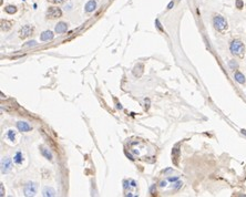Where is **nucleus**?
<instances>
[{"mask_svg": "<svg viewBox=\"0 0 246 197\" xmlns=\"http://www.w3.org/2000/svg\"><path fill=\"white\" fill-rule=\"evenodd\" d=\"M28 44H26V47H30V45H37V43H36V41H29V42H27Z\"/></svg>", "mask_w": 246, "mask_h": 197, "instance_id": "412c9836", "label": "nucleus"}, {"mask_svg": "<svg viewBox=\"0 0 246 197\" xmlns=\"http://www.w3.org/2000/svg\"><path fill=\"white\" fill-rule=\"evenodd\" d=\"M165 185H166V182H162V183H161V186L162 187H164Z\"/></svg>", "mask_w": 246, "mask_h": 197, "instance_id": "bb28decb", "label": "nucleus"}, {"mask_svg": "<svg viewBox=\"0 0 246 197\" xmlns=\"http://www.w3.org/2000/svg\"><path fill=\"white\" fill-rule=\"evenodd\" d=\"M43 196H45V197H48V196H50V197H52V196H56V191L53 189V188H51V187H45V189H43Z\"/></svg>", "mask_w": 246, "mask_h": 197, "instance_id": "9b49d317", "label": "nucleus"}, {"mask_svg": "<svg viewBox=\"0 0 246 197\" xmlns=\"http://www.w3.org/2000/svg\"><path fill=\"white\" fill-rule=\"evenodd\" d=\"M17 127L20 132H28V131H31V130H32V127L29 125L27 122H22V121L18 122Z\"/></svg>", "mask_w": 246, "mask_h": 197, "instance_id": "0eeeda50", "label": "nucleus"}, {"mask_svg": "<svg viewBox=\"0 0 246 197\" xmlns=\"http://www.w3.org/2000/svg\"><path fill=\"white\" fill-rule=\"evenodd\" d=\"M168 181H170V182L178 181V177H170V178H168Z\"/></svg>", "mask_w": 246, "mask_h": 197, "instance_id": "b1692460", "label": "nucleus"}, {"mask_svg": "<svg viewBox=\"0 0 246 197\" xmlns=\"http://www.w3.org/2000/svg\"><path fill=\"white\" fill-rule=\"evenodd\" d=\"M32 31H34V29L31 27L24 26V27H22V29H20V31H19V37L21 39L27 38V37H29V36L32 33Z\"/></svg>", "mask_w": 246, "mask_h": 197, "instance_id": "423d86ee", "label": "nucleus"}, {"mask_svg": "<svg viewBox=\"0 0 246 197\" xmlns=\"http://www.w3.org/2000/svg\"><path fill=\"white\" fill-rule=\"evenodd\" d=\"M37 193V185L34 183H28L24 186V195L26 196H34Z\"/></svg>", "mask_w": 246, "mask_h": 197, "instance_id": "39448f33", "label": "nucleus"}, {"mask_svg": "<svg viewBox=\"0 0 246 197\" xmlns=\"http://www.w3.org/2000/svg\"><path fill=\"white\" fill-rule=\"evenodd\" d=\"M5 11H6L7 13H9V15H13L17 11V8L15 6H8V7L5 8Z\"/></svg>", "mask_w": 246, "mask_h": 197, "instance_id": "4468645a", "label": "nucleus"}, {"mask_svg": "<svg viewBox=\"0 0 246 197\" xmlns=\"http://www.w3.org/2000/svg\"><path fill=\"white\" fill-rule=\"evenodd\" d=\"M229 49H231V52L235 55H238V57H242L244 54V44L242 43V41L240 40H234L231 45H229Z\"/></svg>", "mask_w": 246, "mask_h": 197, "instance_id": "f257e3e1", "label": "nucleus"}, {"mask_svg": "<svg viewBox=\"0 0 246 197\" xmlns=\"http://www.w3.org/2000/svg\"><path fill=\"white\" fill-rule=\"evenodd\" d=\"M41 153H42V155H43L47 159H49V161L52 159V154H51V152L49 149H47V148H45V147H41Z\"/></svg>", "mask_w": 246, "mask_h": 197, "instance_id": "ddd939ff", "label": "nucleus"}, {"mask_svg": "<svg viewBox=\"0 0 246 197\" xmlns=\"http://www.w3.org/2000/svg\"><path fill=\"white\" fill-rule=\"evenodd\" d=\"M68 30V24L64 22H59L56 26V32L57 33H64Z\"/></svg>", "mask_w": 246, "mask_h": 197, "instance_id": "9d476101", "label": "nucleus"}, {"mask_svg": "<svg viewBox=\"0 0 246 197\" xmlns=\"http://www.w3.org/2000/svg\"><path fill=\"white\" fill-rule=\"evenodd\" d=\"M172 154H173V159H175V164H178L176 159H178V157H179V149H178V148H174Z\"/></svg>", "mask_w": 246, "mask_h": 197, "instance_id": "f3484780", "label": "nucleus"}, {"mask_svg": "<svg viewBox=\"0 0 246 197\" xmlns=\"http://www.w3.org/2000/svg\"><path fill=\"white\" fill-rule=\"evenodd\" d=\"M5 194H3V186L1 185V194H0V196H3Z\"/></svg>", "mask_w": 246, "mask_h": 197, "instance_id": "393cba45", "label": "nucleus"}, {"mask_svg": "<svg viewBox=\"0 0 246 197\" xmlns=\"http://www.w3.org/2000/svg\"><path fill=\"white\" fill-rule=\"evenodd\" d=\"M236 7L240 9V8L243 7V1H242V0H237V1H236Z\"/></svg>", "mask_w": 246, "mask_h": 197, "instance_id": "6ab92c4d", "label": "nucleus"}, {"mask_svg": "<svg viewBox=\"0 0 246 197\" xmlns=\"http://www.w3.org/2000/svg\"><path fill=\"white\" fill-rule=\"evenodd\" d=\"M10 22H8V21H2L1 22V29L2 30H5V31H7V30H9L10 29Z\"/></svg>", "mask_w": 246, "mask_h": 197, "instance_id": "2eb2a0df", "label": "nucleus"}, {"mask_svg": "<svg viewBox=\"0 0 246 197\" xmlns=\"http://www.w3.org/2000/svg\"><path fill=\"white\" fill-rule=\"evenodd\" d=\"M155 23H157V27L161 30V31H163V29H162V27H161V23H160V21L159 20H155Z\"/></svg>", "mask_w": 246, "mask_h": 197, "instance_id": "4be33fe9", "label": "nucleus"}, {"mask_svg": "<svg viewBox=\"0 0 246 197\" xmlns=\"http://www.w3.org/2000/svg\"><path fill=\"white\" fill-rule=\"evenodd\" d=\"M15 161H16V163H18V164H20V163L22 162V159H21V153L18 152L17 155H16V157H15Z\"/></svg>", "mask_w": 246, "mask_h": 197, "instance_id": "a211bd4d", "label": "nucleus"}, {"mask_svg": "<svg viewBox=\"0 0 246 197\" xmlns=\"http://www.w3.org/2000/svg\"><path fill=\"white\" fill-rule=\"evenodd\" d=\"M62 16V11L60 10V8L57 7H50L47 10V17L50 19H56V18H60Z\"/></svg>", "mask_w": 246, "mask_h": 197, "instance_id": "20e7f679", "label": "nucleus"}, {"mask_svg": "<svg viewBox=\"0 0 246 197\" xmlns=\"http://www.w3.org/2000/svg\"><path fill=\"white\" fill-rule=\"evenodd\" d=\"M11 167H12V162L9 157H3V159H1V173L2 174L9 173L11 170Z\"/></svg>", "mask_w": 246, "mask_h": 197, "instance_id": "7ed1b4c3", "label": "nucleus"}, {"mask_svg": "<svg viewBox=\"0 0 246 197\" xmlns=\"http://www.w3.org/2000/svg\"><path fill=\"white\" fill-rule=\"evenodd\" d=\"M95 8H96V2L94 0H90V1L87 2V5L84 7V10L87 12H92V11L95 10Z\"/></svg>", "mask_w": 246, "mask_h": 197, "instance_id": "1a4fd4ad", "label": "nucleus"}, {"mask_svg": "<svg viewBox=\"0 0 246 197\" xmlns=\"http://www.w3.org/2000/svg\"><path fill=\"white\" fill-rule=\"evenodd\" d=\"M50 2H52V3H61V2H63L64 0H49Z\"/></svg>", "mask_w": 246, "mask_h": 197, "instance_id": "aec40b11", "label": "nucleus"}, {"mask_svg": "<svg viewBox=\"0 0 246 197\" xmlns=\"http://www.w3.org/2000/svg\"><path fill=\"white\" fill-rule=\"evenodd\" d=\"M235 80H236L238 83H240V84L245 83V77H244V75H243V74L238 71L235 73Z\"/></svg>", "mask_w": 246, "mask_h": 197, "instance_id": "f8f14e48", "label": "nucleus"}, {"mask_svg": "<svg viewBox=\"0 0 246 197\" xmlns=\"http://www.w3.org/2000/svg\"><path fill=\"white\" fill-rule=\"evenodd\" d=\"M173 6H174V2H173V1H171V2L168 3V9H171Z\"/></svg>", "mask_w": 246, "mask_h": 197, "instance_id": "5701e85b", "label": "nucleus"}, {"mask_svg": "<svg viewBox=\"0 0 246 197\" xmlns=\"http://www.w3.org/2000/svg\"><path fill=\"white\" fill-rule=\"evenodd\" d=\"M52 39H53V33H52V31H49V30L42 32L41 36H40V40L41 41H50Z\"/></svg>", "mask_w": 246, "mask_h": 197, "instance_id": "6e6552de", "label": "nucleus"}, {"mask_svg": "<svg viewBox=\"0 0 246 197\" xmlns=\"http://www.w3.org/2000/svg\"><path fill=\"white\" fill-rule=\"evenodd\" d=\"M15 131H12V130H9V131L7 132V136L9 137L11 141H15Z\"/></svg>", "mask_w": 246, "mask_h": 197, "instance_id": "dca6fc26", "label": "nucleus"}, {"mask_svg": "<svg viewBox=\"0 0 246 197\" xmlns=\"http://www.w3.org/2000/svg\"><path fill=\"white\" fill-rule=\"evenodd\" d=\"M229 66H236V63H234V62H233V61H232V62H231V63H229Z\"/></svg>", "mask_w": 246, "mask_h": 197, "instance_id": "a878e982", "label": "nucleus"}, {"mask_svg": "<svg viewBox=\"0 0 246 197\" xmlns=\"http://www.w3.org/2000/svg\"><path fill=\"white\" fill-rule=\"evenodd\" d=\"M213 23H214V27L216 30L218 31H223L227 28V21L225 20V18L222 16H216L214 17V20H213Z\"/></svg>", "mask_w": 246, "mask_h": 197, "instance_id": "f03ea898", "label": "nucleus"}]
</instances>
